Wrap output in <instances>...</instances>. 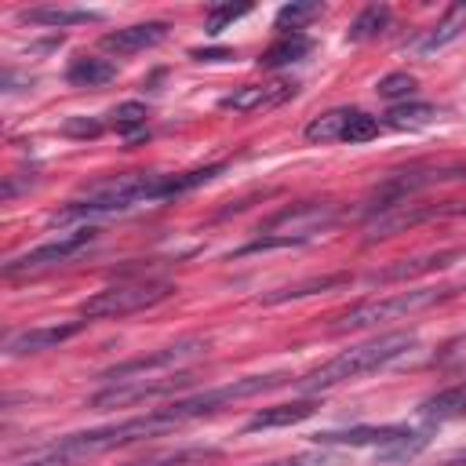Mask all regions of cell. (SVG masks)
<instances>
[{
  "label": "cell",
  "instance_id": "obj_1",
  "mask_svg": "<svg viewBox=\"0 0 466 466\" xmlns=\"http://www.w3.org/2000/svg\"><path fill=\"white\" fill-rule=\"evenodd\" d=\"M222 171V164H208L197 171H182V175H160V171H127V175H113L106 182H95L84 189L80 200H69V208L55 211L51 222H73V218H95V215H116L138 204H153V200H171L182 197L204 182H211Z\"/></svg>",
  "mask_w": 466,
  "mask_h": 466
},
{
  "label": "cell",
  "instance_id": "obj_2",
  "mask_svg": "<svg viewBox=\"0 0 466 466\" xmlns=\"http://www.w3.org/2000/svg\"><path fill=\"white\" fill-rule=\"evenodd\" d=\"M419 346V335L415 331H386V335H375L368 342H357L342 353H335L331 360H324L320 368H313L309 375L295 379L299 390L313 393V390H331V386H342L350 379H360L368 371H379L393 360H400L404 353H411Z\"/></svg>",
  "mask_w": 466,
  "mask_h": 466
},
{
  "label": "cell",
  "instance_id": "obj_3",
  "mask_svg": "<svg viewBox=\"0 0 466 466\" xmlns=\"http://www.w3.org/2000/svg\"><path fill=\"white\" fill-rule=\"evenodd\" d=\"M339 222V208L331 200H299L291 208H280L255 240L237 248V255H255V251H273V248H295L324 237Z\"/></svg>",
  "mask_w": 466,
  "mask_h": 466
},
{
  "label": "cell",
  "instance_id": "obj_4",
  "mask_svg": "<svg viewBox=\"0 0 466 466\" xmlns=\"http://www.w3.org/2000/svg\"><path fill=\"white\" fill-rule=\"evenodd\" d=\"M317 444H350V448H375L382 462H408L415 459L426 444V430H408V426H350V430H324L313 433Z\"/></svg>",
  "mask_w": 466,
  "mask_h": 466
},
{
  "label": "cell",
  "instance_id": "obj_5",
  "mask_svg": "<svg viewBox=\"0 0 466 466\" xmlns=\"http://www.w3.org/2000/svg\"><path fill=\"white\" fill-rule=\"evenodd\" d=\"M284 382H291V375H284V371H273V375H244V379H233V382H226V386L204 390V393H197V397H182V400H175V404H167V408H160V411H164L167 422L178 430V426H186V422H193V419H204V415L222 411V408L233 404V400L258 397V393L277 390V386H284Z\"/></svg>",
  "mask_w": 466,
  "mask_h": 466
},
{
  "label": "cell",
  "instance_id": "obj_6",
  "mask_svg": "<svg viewBox=\"0 0 466 466\" xmlns=\"http://www.w3.org/2000/svg\"><path fill=\"white\" fill-rule=\"evenodd\" d=\"M451 291L448 288H415V291H397V295H386V299H368V302H357L350 309H342L331 324V331H357V328H375L382 320H400V317H411L433 302H444Z\"/></svg>",
  "mask_w": 466,
  "mask_h": 466
},
{
  "label": "cell",
  "instance_id": "obj_7",
  "mask_svg": "<svg viewBox=\"0 0 466 466\" xmlns=\"http://www.w3.org/2000/svg\"><path fill=\"white\" fill-rule=\"evenodd\" d=\"M444 182H466V164H411L404 171H390L368 197V215L404 204L411 193H422L430 186Z\"/></svg>",
  "mask_w": 466,
  "mask_h": 466
},
{
  "label": "cell",
  "instance_id": "obj_8",
  "mask_svg": "<svg viewBox=\"0 0 466 466\" xmlns=\"http://www.w3.org/2000/svg\"><path fill=\"white\" fill-rule=\"evenodd\" d=\"M167 295H175V284L167 280H127V284H109L102 291H95L91 299L80 302V313L87 320H113V317H127L138 309H149L157 302H164Z\"/></svg>",
  "mask_w": 466,
  "mask_h": 466
},
{
  "label": "cell",
  "instance_id": "obj_9",
  "mask_svg": "<svg viewBox=\"0 0 466 466\" xmlns=\"http://www.w3.org/2000/svg\"><path fill=\"white\" fill-rule=\"evenodd\" d=\"M208 353V339L200 335H189V339H178L171 346H160L153 353H142V357H131L124 364H113L102 371L106 382H131V379H149V371H171V368H182L186 360Z\"/></svg>",
  "mask_w": 466,
  "mask_h": 466
},
{
  "label": "cell",
  "instance_id": "obj_10",
  "mask_svg": "<svg viewBox=\"0 0 466 466\" xmlns=\"http://www.w3.org/2000/svg\"><path fill=\"white\" fill-rule=\"evenodd\" d=\"M98 229L91 226H80L73 233H58L55 240L25 251V255H15L11 262H4V277H22V273H40V269H51V266H62V262H73L80 251H87L95 244Z\"/></svg>",
  "mask_w": 466,
  "mask_h": 466
},
{
  "label": "cell",
  "instance_id": "obj_11",
  "mask_svg": "<svg viewBox=\"0 0 466 466\" xmlns=\"http://www.w3.org/2000/svg\"><path fill=\"white\" fill-rule=\"evenodd\" d=\"M193 382V375L178 371V375H167V379H131V382H113L106 390H98L87 404L106 411V408H124V404H138V400H149V397H167V393H178Z\"/></svg>",
  "mask_w": 466,
  "mask_h": 466
},
{
  "label": "cell",
  "instance_id": "obj_12",
  "mask_svg": "<svg viewBox=\"0 0 466 466\" xmlns=\"http://www.w3.org/2000/svg\"><path fill=\"white\" fill-rule=\"evenodd\" d=\"M466 211L462 204L448 200V204H397V208H386V211H375L368 218V240H379V237H393L408 226H419V222H430V218H444V215H459Z\"/></svg>",
  "mask_w": 466,
  "mask_h": 466
},
{
  "label": "cell",
  "instance_id": "obj_13",
  "mask_svg": "<svg viewBox=\"0 0 466 466\" xmlns=\"http://www.w3.org/2000/svg\"><path fill=\"white\" fill-rule=\"evenodd\" d=\"M295 95H299V84L295 80H269V84H244V87L229 91L218 106L222 109H233V113H262V109L284 106Z\"/></svg>",
  "mask_w": 466,
  "mask_h": 466
},
{
  "label": "cell",
  "instance_id": "obj_14",
  "mask_svg": "<svg viewBox=\"0 0 466 466\" xmlns=\"http://www.w3.org/2000/svg\"><path fill=\"white\" fill-rule=\"evenodd\" d=\"M84 331V320H66V324H40V328H25L4 339V353L7 357H25V353H40V350H55L62 342H69L73 335Z\"/></svg>",
  "mask_w": 466,
  "mask_h": 466
},
{
  "label": "cell",
  "instance_id": "obj_15",
  "mask_svg": "<svg viewBox=\"0 0 466 466\" xmlns=\"http://www.w3.org/2000/svg\"><path fill=\"white\" fill-rule=\"evenodd\" d=\"M466 251L462 248H448V251H430V255H415V258H400L393 266H382V269H371L368 273V284H393V280H411L419 273H433V269H444L451 266L455 258H462Z\"/></svg>",
  "mask_w": 466,
  "mask_h": 466
},
{
  "label": "cell",
  "instance_id": "obj_16",
  "mask_svg": "<svg viewBox=\"0 0 466 466\" xmlns=\"http://www.w3.org/2000/svg\"><path fill=\"white\" fill-rule=\"evenodd\" d=\"M164 36H167V22H135V25L113 29V33H102V51H113V55H135V51L157 47Z\"/></svg>",
  "mask_w": 466,
  "mask_h": 466
},
{
  "label": "cell",
  "instance_id": "obj_17",
  "mask_svg": "<svg viewBox=\"0 0 466 466\" xmlns=\"http://www.w3.org/2000/svg\"><path fill=\"white\" fill-rule=\"evenodd\" d=\"M419 419H422V422H430V426L466 419V382L448 386V390H441V393L426 397V400L419 404Z\"/></svg>",
  "mask_w": 466,
  "mask_h": 466
},
{
  "label": "cell",
  "instance_id": "obj_18",
  "mask_svg": "<svg viewBox=\"0 0 466 466\" xmlns=\"http://www.w3.org/2000/svg\"><path fill=\"white\" fill-rule=\"evenodd\" d=\"M320 404L313 397H302V400H291V404H273V408H262L248 419L244 430H277V426H295L302 419H309Z\"/></svg>",
  "mask_w": 466,
  "mask_h": 466
},
{
  "label": "cell",
  "instance_id": "obj_19",
  "mask_svg": "<svg viewBox=\"0 0 466 466\" xmlns=\"http://www.w3.org/2000/svg\"><path fill=\"white\" fill-rule=\"evenodd\" d=\"M18 22H25V25H47V29H69V25L98 22V15L87 11V7H25V11H18Z\"/></svg>",
  "mask_w": 466,
  "mask_h": 466
},
{
  "label": "cell",
  "instance_id": "obj_20",
  "mask_svg": "<svg viewBox=\"0 0 466 466\" xmlns=\"http://www.w3.org/2000/svg\"><path fill=\"white\" fill-rule=\"evenodd\" d=\"M306 55H309V36H306V33H280V36L258 55V66H262V69H280V66L302 62Z\"/></svg>",
  "mask_w": 466,
  "mask_h": 466
},
{
  "label": "cell",
  "instance_id": "obj_21",
  "mask_svg": "<svg viewBox=\"0 0 466 466\" xmlns=\"http://www.w3.org/2000/svg\"><path fill=\"white\" fill-rule=\"evenodd\" d=\"M66 80L73 87H102V84L116 80V66L109 58H98V55H80V58L69 62Z\"/></svg>",
  "mask_w": 466,
  "mask_h": 466
},
{
  "label": "cell",
  "instance_id": "obj_22",
  "mask_svg": "<svg viewBox=\"0 0 466 466\" xmlns=\"http://www.w3.org/2000/svg\"><path fill=\"white\" fill-rule=\"evenodd\" d=\"M350 116H353V106L328 109V113L313 116L302 135H306V142H317V146H324V142H342V135H346V127H350Z\"/></svg>",
  "mask_w": 466,
  "mask_h": 466
},
{
  "label": "cell",
  "instance_id": "obj_23",
  "mask_svg": "<svg viewBox=\"0 0 466 466\" xmlns=\"http://www.w3.org/2000/svg\"><path fill=\"white\" fill-rule=\"evenodd\" d=\"M350 284L346 273H328V277H309V280H299V284H288V288H277L269 295H262L266 306H277V302H291V299H306V295H317V291H331V288H342Z\"/></svg>",
  "mask_w": 466,
  "mask_h": 466
},
{
  "label": "cell",
  "instance_id": "obj_24",
  "mask_svg": "<svg viewBox=\"0 0 466 466\" xmlns=\"http://www.w3.org/2000/svg\"><path fill=\"white\" fill-rule=\"evenodd\" d=\"M462 29H466V4H455V7H448V11H444V18L426 33V40L419 44V51H422V55H430V51H437V47L451 44Z\"/></svg>",
  "mask_w": 466,
  "mask_h": 466
},
{
  "label": "cell",
  "instance_id": "obj_25",
  "mask_svg": "<svg viewBox=\"0 0 466 466\" xmlns=\"http://www.w3.org/2000/svg\"><path fill=\"white\" fill-rule=\"evenodd\" d=\"M433 120H437V106H430V102H400V106H390V113H386V124L397 131L430 127Z\"/></svg>",
  "mask_w": 466,
  "mask_h": 466
},
{
  "label": "cell",
  "instance_id": "obj_26",
  "mask_svg": "<svg viewBox=\"0 0 466 466\" xmlns=\"http://www.w3.org/2000/svg\"><path fill=\"white\" fill-rule=\"evenodd\" d=\"M390 25V7H382V4H371V7H364L353 22H350V40L353 44H360V40H371V36H379L382 29Z\"/></svg>",
  "mask_w": 466,
  "mask_h": 466
},
{
  "label": "cell",
  "instance_id": "obj_27",
  "mask_svg": "<svg viewBox=\"0 0 466 466\" xmlns=\"http://www.w3.org/2000/svg\"><path fill=\"white\" fill-rule=\"evenodd\" d=\"M146 106L142 102H120L113 113H109V124H113V131L116 135H124V138H135L138 131H146Z\"/></svg>",
  "mask_w": 466,
  "mask_h": 466
},
{
  "label": "cell",
  "instance_id": "obj_28",
  "mask_svg": "<svg viewBox=\"0 0 466 466\" xmlns=\"http://www.w3.org/2000/svg\"><path fill=\"white\" fill-rule=\"evenodd\" d=\"M320 11H324V7H320L317 0H306V4H284V7L277 11L273 25H277L280 33H299V29H302L306 22H313Z\"/></svg>",
  "mask_w": 466,
  "mask_h": 466
},
{
  "label": "cell",
  "instance_id": "obj_29",
  "mask_svg": "<svg viewBox=\"0 0 466 466\" xmlns=\"http://www.w3.org/2000/svg\"><path fill=\"white\" fill-rule=\"evenodd\" d=\"M415 87H419V84H415L411 73H386V76L375 84V95L386 98V102H397V106H400V102H408V98L415 95Z\"/></svg>",
  "mask_w": 466,
  "mask_h": 466
},
{
  "label": "cell",
  "instance_id": "obj_30",
  "mask_svg": "<svg viewBox=\"0 0 466 466\" xmlns=\"http://www.w3.org/2000/svg\"><path fill=\"white\" fill-rule=\"evenodd\" d=\"M248 11H251V4H215V7H208V15H204V29H208L211 36H218L229 22L244 18Z\"/></svg>",
  "mask_w": 466,
  "mask_h": 466
},
{
  "label": "cell",
  "instance_id": "obj_31",
  "mask_svg": "<svg viewBox=\"0 0 466 466\" xmlns=\"http://www.w3.org/2000/svg\"><path fill=\"white\" fill-rule=\"evenodd\" d=\"M375 135H379V120H375L371 113H364V109H353L350 127H346L342 142H371Z\"/></svg>",
  "mask_w": 466,
  "mask_h": 466
},
{
  "label": "cell",
  "instance_id": "obj_32",
  "mask_svg": "<svg viewBox=\"0 0 466 466\" xmlns=\"http://www.w3.org/2000/svg\"><path fill=\"white\" fill-rule=\"evenodd\" d=\"M258 466H339L331 451H295V455H284V459H269V462H258Z\"/></svg>",
  "mask_w": 466,
  "mask_h": 466
},
{
  "label": "cell",
  "instance_id": "obj_33",
  "mask_svg": "<svg viewBox=\"0 0 466 466\" xmlns=\"http://www.w3.org/2000/svg\"><path fill=\"white\" fill-rule=\"evenodd\" d=\"M433 364H437V368H466V335L444 342V346L437 350Z\"/></svg>",
  "mask_w": 466,
  "mask_h": 466
},
{
  "label": "cell",
  "instance_id": "obj_34",
  "mask_svg": "<svg viewBox=\"0 0 466 466\" xmlns=\"http://www.w3.org/2000/svg\"><path fill=\"white\" fill-rule=\"evenodd\" d=\"M98 131H102V124L91 120V116H69L62 124V135H69V138H95Z\"/></svg>",
  "mask_w": 466,
  "mask_h": 466
},
{
  "label": "cell",
  "instance_id": "obj_35",
  "mask_svg": "<svg viewBox=\"0 0 466 466\" xmlns=\"http://www.w3.org/2000/svg\"><path fill=\"white\" fill-rule=\"evenodd\" d=\"M193 58L197 62H218V58H233V51H222V47H215V51H193Z\"/></svg>",
  "mask_w": 466,
  "mask_h": 466
},
{
  "label": "cell",
  "instance_id": "obj_36",
  "mask_svg": "<svg viewBox=\"0 0 466 466\" xmlns=\"http://www.w3.org/2000/svg\"><path fill=\"white\" fill-rule=\"evenodd\" d=\"M441 466H466V451H459V455H451V459H444Z\"/></svg>",
  "mask_w": 466,
  "mask_h": 466
},
{
  "label": "cell",
  "instance_id": "obj_37",
  "mask_svg": "<svg viewBox=\"0 0 466 466\" xmlns=\"http://www.w3.org/2000/svg\"><path fill=\"white\" fill-rule=\"evenodd\" d=\"M135 466H167V462H135Z\"/></svg>",
  "mask_w": 466,
  "mask_h": 466
}]
</instances>
